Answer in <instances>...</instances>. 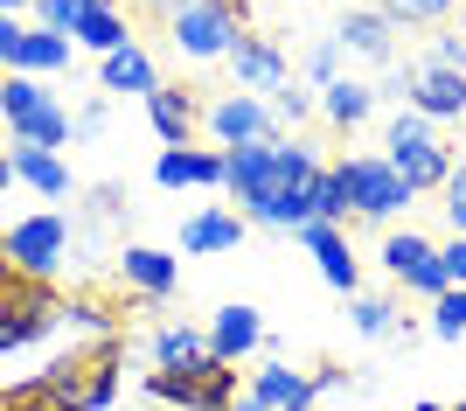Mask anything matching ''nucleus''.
<instances>
[{
    "mask_svg": "<svg viewBox=\"0 0 466 411\" xmlns=\"http://www.w3.org/2000/svg\"><path fill=\"white\" fill-rule=\"evenodd\" d=\"M70 49H77V42L56 36V28H28V36H21V49H15V70H21V77H49V70H70Z\"/></svg>",
    "mask_w": 466,
    "mask_h": 411,
    "instance_id": "393cba45",
    "label": "nucleus"
},
{
    "mask_svg": "<svg viewBox=\"0 0 466 411\" xmlns=\"http://www.w3.org/2000/svg\"><path fill=\"white\" fill-rule=\"evenodd\" d=\"M383 272L397 279V286H410V293H425V300L452 293L446 272H439V244H431V237H418V231H390V237H383Z\"/></svg>",
    "mask_w": 466,
    "mask_h": 411,
    "instance_id": "1a4fd4ad",
    "label": "nucleus"
},
{
    "mask_svg": "<svg viewBox=\"0 0 466 411\" xmlns=\"http://www.w3.org/2000/svg\"><path fill=\"white\" fill-rule=\"evenodd\" d=\"M223 63H230L237 91H251V98H258V91L272 98L279 84H292V63H286V49H279L272 36H258V28H244V36L230 42V57H223Z\"/></svg>",
    "mask_w": 466,
    "mask_h": 411,
    "instance_id": "9b49d317",
    "label": "nucleus"
},
{
    "mask_svg": "<svg viewBox=\"0 0 466 411\" xmlns=\"http://www.w3.org/2000/svg\"><path fill=\"white\" fill-rule=\"evenodd\" d=\"M265 105H272L279 126H299V118H313V91H299V84H279Z\"/></svg>",
    "mask_w": 466,
    "mask_h": 411,
    "instance_id": "f704fd0d",
    "label": "nucleus"
},
{
    "mask_svg": "<svg viewBox=\"0 0 466 411\" xmlns=\"http://www.w3.org/2000/svg\"><path fill=\"white\" fill-rule=\"evenodd\" d=\"M21 36H28V21H21V15H0V70H15Z\"/></svg>",
    "mask_w": 466,
    "mask_h": 411,
    "instance_id": "ea45409f",
    "label": "nucleus"
},
{
    "mask_svg": "<svg viewBox=\"0 0 466 411\" xmlns=\"http://www.w3.org/2000/svg\"><path fill=\"white\" fill-rule=\"evenodd\" d=\"M299 244H307L313 252V265H320V279H328L334 293H362V258L349 252V237L334 231V223H307V231H299Z\"/></svg>",
    "mask_w": 466,
    "mask_h": 411,
    "instance_id": "f8f14e48",
    "label": "nucleus"
},
{
    "mask_svg": "<svg viewBox=\"0 0 466 411\" xmlns=\"http://www.w3.org/2000/svg\"><path fill=\"white\" fill-rule=\"evenodd\" d=\"M84 15H91V0H35V28H56V36H70Z\"/></svg>",
    "mask_w": 466,
    "mask_h": 411,
    "instance_id": "473e14b6",
    "label": "nucleus"
},
{
    "mask_svg": "<svg viewBox=\"0 0 466 411\" xmlns=\"http://www.w3.org/2000/svg\"><path fill=\"white\" fill-rule=\"evenodd\" d=\"M439 272H446V286H466V237L439 244Z\"/></svg>",
    "mask_w": 466,
    "mask_h": 411,
    "instance_id": "58836bf2",
    "label": "nucleus"
},
{
    "mask_svg": "<svg viewBox=\"0 0 466 411\" xmlns=\"http://www.w3.org/2000/svg\"><path fill=\"white\" fill-rule=\"evenodd\" d=\"M307 210H313V223H349V196H341V181H334V168H320V175L307 181Z\"/></svg>",
    "mask_w": 466,
    "mask_h": 411,
    "instance_id": "cd10ccee",
    "label": "nucleus"
},
{
    "mask_svg": "<svg viewBox=\"0 0 466 411\" xmlns=\"http://www.w3.org/2000/svg\"><path fill=\"white\" fill-rule=\"evenodd\" d=\"M0 118L15 126L21 147H49V154H56L63 139H70V112L49 98V84H42V77H21V70L0 77Z\"/></svg>",
    "mask_w": 466,
    "mask_h": 411,
    "instance_id": "39448f33",
    "label": "nucleus"
},
{
    "mask_svg": "<svg viewBox=\"0 0 466 411\" xmlns=\"http://www.w3.org/2000/svg\"><path fill=\"white\" fill-rule=\"evenodd\" d=\"M154 181L160 189H223V154H209V147H167L154 160Z\"/></svg>",
    "mask_w": 466,
    "mask_h": 411,
    "instance_id": "a211bd4d",
    "label": "nucleus"
},
{
    "mask_svg": "<svg viewBox=\"0 0 466 411\" xmlns=\"http://www.w3.org/2000/svg\"><path fill=\"white\" fill-rule=\"evenodd\" d=\"M147 397L175 411H230L237 397V363H216V355H195L181 370H147Z\"/></svg>",
    "mask_w": 466,
    "mask_h": 411,
    "instance_id": "7ed1b4c3",
    "label": "nucleus"
},
{
    "mask_svg": "<svg viewBox=\"0 0 466 411\" xmlns=\"http://www.w3.org/2000/svg\"><path fill=\"white\" fill-rule=\"evenodd\" d=\"M15 189V160H7V147H0V196Z\"/></svg>",
    "mask_w": 466,
    "mask_h": 411,
    "instance_id": "37998d69",
    "label": "nucleus"
},
{
    "mask_svg": "<svg viewBox=\"0 0 466 411\" xmlns=\"http://www.w3.org/2000/svg\"><path fill=\"white\" fill-rule=\"evenodd\" d=\"M383 160L397 168V175H404L410 196H425V189H446V175L460 168V160H452V147L439 139V126H431V118H418L410 105L383 126Z\"/></svg>",
    "mask_w": 466,
    "mask_h": 411,
    "instance_id": "f03ea898",
    "label": "nucleus"
},
{
    "mask_svg": "<svg viewBox=\"0 0 466 411\" xmlns=\"http://www.w3.org/2000/svg\"><path fill=\"white\" fill-rule=\"evenodd\" d=\"M133 210V202H126V189H118V181H105V189H91V223H118V216Z\"/></svg>",
    "mask_w": 466,
    "mask_h": 411,
    "instance_id": "e433bc0d",
    "label": "nucleus"
},
{
    "mask_svg": "<svg viewBox=\"0 0 466 411\" xmlns=\"http://www.w3.org/2000/svg\"><path fill=\"white\" fill-rule=\"evenodd\" d=\"M118 363H126V342H118V334H105V342H91V349L56 355V363H49V370H35V376L63 397V411H105V405L118 397Z\"/></svg>",
    "mask_w": 466,
    "mask_h": 411,
    "instance_id": "f257e3e1",
    "label": "nucleus"
},
{
    "mask_svg": "<svg viewBox=\"0 0 466 411\" xmlns=\"http://www.w3.org/2000/svg\"><path fill=\"white\" fill-rule=\"evenodd\" d=\"M70 42H84V49H97V57H112V49H126L133 42V21L118 15L112 0H91V15L70 28Z\"/></svg>",
    "mask_w": 466,
    "mask_h": 411,
    "instance_id": "a878e982",
    "label": "nucleus"
},
{
    "mask_svg": "<svg viewBox=\"0 0 466 411\" xmlns=\"http://www.w3.org/2000/svg\"><path fill=\"white\" fill-rule=\"evenodd\" d=\"M56 328H63V293L56 286H28L15 307H0V355L35 349L42 334H56Z\"/></svg>",
    "mask_w": 466,
    "mask_h": 411,
    "instance_id": "9d476101",
    "label": "nucleus"
},
{
    "mask_svg": "<svg viewBox=\"0 0 466 411\" xmlns=\"http://www.w3.org/2000/svg\"><path fill=\"white\" fill-rule=\"evenodd\" d=\"M209 355L216 363H244V355H265V321H258V307H244V300H230V307L209 321Z\"/></svg>",
    "mask_w": 466,
    "mask_h": 411,
    "instance_id": "dca6fc26",
    "label": "nucleus"
},
{
    "mask_svg": "<svg viewBox=\"0 0 466 411\" xmlns=\"http://www.w3.org/2000/svg\"><path fill=\"white\" fill-rule=\"evenodd\" d=\"M460 0H376V15L390 28H431V21H446Z\"/></svg>",
    "mask_w": 466,
    "mask_h": 411,
    "instance_id": "bb28decb",
    "label": "nucleus"
},
{
    "mask_svg": "<svg viewBox=\"0 0 466 411\" xmlns=\"http://www.w3.org/2000/svg\"><path fill=\"white\" fill-rule=\"evenodd\" d=\"M7 160H15V181H28L35 196H49V202H63L70 196V168H63V154H49V147H7Z\"/></svg>",
    "mask_w": 466,
    "mask_h": 411,
    "instance_id": "5701e85b",
    "label": "nucleus"
},
{
    "mask_svg": "<svg viewBox=\"0 0 466 411\" xmlns=\"http://www.w3.org/2000/svg\"><path fill=\"white\" fill-rule=\"evenodd\" d=\"M118 286H133L139 300H167V293L181 286V265H175V252L126 244V252H118Z\"/></svg>",
    "mask_w": 466,
    "mask_h": 411,
    "instance_id": "4468645a",
    "label": "nucleus"
},
{
    "mask_svg": "<svg viewBox=\"0 0 466 411\" xmlns=\"http://www.w3.org/2000/svg\"><path fill=\"white\" fill-rule=\"evenodd\" d=\"M404 105L418 118H431V126H439V118H466V77L460 70H410V84H404Z\"/></svg>",
    "mask_w": 466,
    "mask_h": 411,
    "instance_id": "ddd939ff",
    "label": "nucleus"
},
{
    "mask_svg": "<svg viewBox=\"0 0 466 411\" xmlns=\"http://www.w3.org/2000/svg\"><path fill=\"white\" fill-rule=\"evenodd\" d=\"M147 118H154L160 147H195V126H202V112H195V98L181 84H160L154 98H147Z\"/></svg>",
    "mask_w": 466,
    "mask_h": 411,
    "instance_id": "aec40b11",
    "label": "nucleus"
},
{
    "mask_svg": "<svg viewBox=\"0 0 466 411\" xmlns=\"http://www.w3.org/2000/svg\"><path fill=\"white\" fill-rule=\"evenodd\" d=\"M97 84H105V91L154 98V91H160V70H154V57H147L139 42H126V49H112V57H97Z\"/></svg>",
    "mask_w": 466,
    "mask_h": 411,
    "instance_id": "412c9836",
    "label": "nucleus"
},
{
    "mask_svg": "<svg viewBox=\"0 0 466 411\" xmlns=\"http://www.w3.org/2000/svg\"><path fill=\"white\" fill-rule=\"evenodd\" d=\"M446 411H466V397H460V405H446Z\"/></svg>",
    "mask_w": 466,
    "mask_h": 411,
    "instance_id": "09e8293b",
    "label": "nucleus"
},
{
    "mask_svg": "<svg viewBox=\"0 0 466 411\" xmlns=\"http://www.w3.org/2000/svg\"><path fill=\"white\" fill-rule=\"evenodd\" d=\"M237 36H244V0H195L167 21V49L181 63H223Z\"/></svg>",
    "mask_w": 466,
    "mask_h": 411,
    "instance_id": "20e7f679",
    "label": "nucleus"
},
{
    "mask_svg": "<svg viewBox=\"0 0 466 411\" xmlns=\"http://www.w3.org/2000/svg\"><path fill=\"white\" fill-rule=\"evenodd\" d=\"M202 126H209V139L216 147H258V139H279V118H272V105L265 98H251V91H223V98L202 112Z\"/></svg>",
    "mask_w": 466,
    "mask_h": 411,
    "instance_id": "6e6552de",
    "label": "nucleus"
},
{
    "mask_svg": "<svg viewBox=\"0 0 466 411\" xmlns=\"http://www.w3.org/2000/svg\"><path fill=\"white\" fill-rule=\"evenodd\" d=\"M439 196H446V223H452V237H466V160L446 175V189H439Z\"/></svg>",
    "mask_w": 466,
    "mask_h": 411,
    "instance_id": "c9c22d12",
    "label": "nucleus"
},
{
    "mask_svg": "<svg viewBox=\"0 0 466 411\" xmlns=\"http://www.w3.org/2000/svg\"><path fill=\"white\" fill-rule=\"evenodd\" d=\"M460 36H466V0H460Z\"/></svg>",
    "mask_w": 466,
    "mask_h": 411,
    "instance_id": "de8ad7c7",
    "label": "nucleus"
},
{
    "mask_svg": "<svg viewBox=\"0 0 466 411\" xmlns=\"http://www.w3.org/2000/svg\"><path fill=\"white\" fill-rule=\"evenodd\" d=\"M0 258H7L21 279H42V286H56L63 258H70V216H56V210L21 216L15 231H0Z\"/></svg>",
    "mask_w": 466,
    "mask_h": 411,
    "instance_id": "423d86ee",
    "label": "nucleus"
},
{
    "mask_svg": "<svg viewBox=\"0 0 466 411\" xmlns=\"http://www.w3.org/2000/svg\"><path fill=\"white\" fill-rule=\"evenodd\" d=\"M410 411H446V405H410Z\"/></svg>",
    "mask_w": 466,
    "mask_h": 411,
    "instance_id": "49530a36",
    "label": "nucleus"
},
{
    "mask_svg": "<svg viewBox=\"0 0 466 411\" xmlns=\"http://www.w3.org/2000/svg\"><path fill=\"white\" fill-rule=\"evenodd\" d=\"M313 112L328 118L334 133H355V126H362V118L376 112V84L341 77V84H328V91H313Z\"/></svg>",
    "mask_w": 466,
    "mask_h": 411,
    "instance_id": "4be33fe9",
    "label": "nucleus"
},
{
    "mask_svg": "<svg viewBox=\"0 0 466 411\" xmlns=\"http://www.w3.org/2000/svg\"><path fill=\"white\" fill-rule=\"evenodd\" d=\"M21 7H35V0H0V15H21Z\"/></svg>",
    "mask_w": 466,
    "mask_h": 411,
    "instance_id": "c03bdc74",
    "label": "nucleus"
},
{
    "mask_svg": "<svg viewBox=\"0 0 466 411\" xmlns=\"http://www.w3.org/2000/svg\"><path fill=\"white\" fill-rule=\"evenodd\" d=\"M139 7H147V15H160V21H175L181 7H195V0H139Z\"/></svg>",
    "mask_w": 466,
    "mask_h": 411,
    "instance_id": "79ce46f5",
    "label": "nucleus"
},
{
    "mask_svg": "<svg viewBox=\"0 0 466 411\" xmlns=\"http://www.w3.org/2000/svg\"><path fill=\"white\" fill-rule=\"evenodd\" d=\"M244 397H258L265 411H313V376L292 370V363H279V355H265L251 370V391Z\"/></svg>",
    "mask_w": 466,
    "mask_h": 411,
    "instance_id": "2eb2a0df",
    "label": "nucleus"
},
{
    "mask_svg": "<svg viewBox=\"0 0 466 411\" xmlns=\"http://www.w3.org/2000/svg\"><path fill=\"white\" fill-rule=\"evenodd\" d=\"M105 133V105H84L77 118H70V139H97Z\"/></svg>",
    "mask_w": 466,
    "mask_h": 411,
    "instance_id": "a19ab883",
    "label": "nucleus"
},
{
    "mask_svg": "<svg viewBox=\"0 0 466 411\" xmlns=\"http://www.w3.org/2000/svg\"><path fill=\"white\" fill-rule=\"evenodd\" d=\"M334 42H341V57H362V63H390L397 57V28H390L376 7H349L341 28H334Z\"/></svg>",
    "mask_w": 466,
    "mask_h": 411,
    "instance_id": "f3484780",
    "label": "nucleus"
},
{
    "mask_svg": "<svg viewBox=\"0 0 466 411\" xmlns=\"http://www.w3.org/2000/svg\"><path fill=\"white\" fill-rule=\"evenodd\" d=\"M147 355H154V370H181V363H195V355H209V328H195V321H167V328H154Z\"/></svg>",
    "mask_w": 466,
    "mask_h": 411,
    "instance_id": "b1692460",
    "label": "nucleus"
},
{
    "mask_svg": "<svg viewBox=\"0 0 466 411\" xmlns=\"http://www.w3.org/2000/svg\"><path fill=\"white\" fill-rule=\"evenodd\" d=\"M431 334H439V342H460L466 334V286H452V293L431 300Z\"/></svg>",
    "mask_w": 466,
    "mask_h": 411,
    "instance_id": "7c9ffc66",
    "label": "nucleus"
},
{
    "mask_svg": "<svg viewBox=\"0 0 466 411\" xmlns=\"http://www.w3.org/2000/svg\"><path fill=\"white\" fill-rule=\"evenodd\" d=\"M404 328V313H397V300H376V293H355V334H370V342H383V334Z\"/></svg>",
    "mask_w": 466,
    "mask_h": 411,
    "instance_id": "c85d7f7f",
    "label": "nucleus"
},
{
    "mask_svg": "<svg viewBox=\"0 0 466 411\" xmlns=\"http://www.w3.org/2000/svg\"><path fill=\"white\" fill-rule=\"evenodd\" d=\"M307 84H313V91L341 84V42H334V36H320V42L307 49Z\"/></svg>",
    "mask_w": 466,
    "mask_h": 411,
    "instance_id": "2f4dec72",
    "label": "nucleus"
},
{
    "mask_svg": "<svg viewBox=\"0 0 466 411\" xmlns=\"http://www.w3.org/2000/svg\"><path fill=\"white\" fill-rule=\"evenodd\" d=\"M0 411H63V397L42 376H21V384H0Z\"/></svg>",
    "mask_w": 466,
    "mask_h": 411,
    "instance_id": "c756f323",
    "label": "nucleus"
},
{
    "mask_svg": "<svg viewBox=\"0 0 466 411\" xmlns=\"http://www.w3.org/2000/svg\"><path fill=\"white\" fill-rule=\"evenodd\" d=\"M334 181H341V196H349V216H362V223H390L397 210H410L404 175H397L383 154H349V160H334Z\"/></svg>",
    "mask_w": 466,
    "mask_h": 411,
    "instance_id": "0eeeda50",
    "label": "nucleus"
},
{
    "mask_svg": "<svg viewBox=\"0 0 466 411\" xmlns=\"http://www.w3.org/2000/svg\"><path fill=\"white\" fill-rule=\"evenodd\" d=\"M230 411H265V405H258V397H237V405Z\"/></svg>",
    "mask_w": 466,
    "mask_h": 411,
    "instance_id": "a18cd8bd",
    "label": "nucleus"
},
{
    "mask_svg": "<svg viewBox=\"0 0 466 411\" xmlns=\"http://www.w3.org/2000/svg\"><path fill=\"white\" fill-rule=\"evenodd\" d=\"M425 63H431V70H460V77H466V36H460V28H452V36H439Z\"/></svg>",
    "mask_w": 466,
    "mask_h": 411,
    "instance_id": "4c0bfd02",
    "label": "nucleus"
},
{
    "mask_svg": "<svg viewBox=\"0 0 466 411\" xmlns=\"http://www.w3.org/2000/svg\"><path fill=\"white\" fill-rule=\"evenodd\" d=\"M244 244V216L237 210H195L181 223V252L188 258H216V252H237Z\"/></svg>",
    "mask_w": 466,
    "mask_h": 411,
    "instance_id": "6ab92c4d",
    "label": "nucleus"
},
{
    "mask_svg": "<svg viewBox=\"0 0 466 411\" xmlns=\"http://www.w3.org/2000/svg\"><path fill=\"white\" fill-rule=\"evenodd\" d=\"M63 321H77V328H91L97 342H105V334H118V328H112V313L97 307L91 293H70V300H63Z\"/></svg>",
    "mask_w": 466,
    "mask_h": 411,
    "instance_id": "72a5a7b5",
    "label": "nucleus"
}]
</instances>
